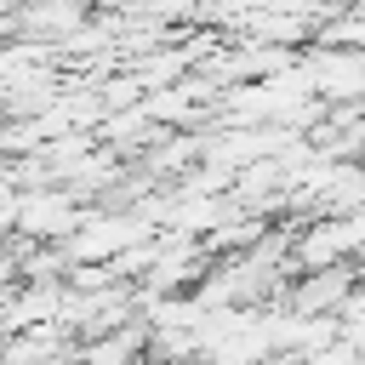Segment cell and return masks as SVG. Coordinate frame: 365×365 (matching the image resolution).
I'll return each instance as SVG.
<instances>
[{"label":"cell","mask_w":365,"mask_h":365,"mask_svg":"<svg viewBox=\"0 0 365 365\" xmlns=\"http://www.w3.org/2000/svg\"><path fill=\"white\" fill-rule=\"evenodd\" d=\"M80 217H86V194H74L68 182L17 188V222H11V234H23V240H68V228Z\"/></svg>","instance_id":"obj_1"},{"label":"cell","mask_w":365,"mask_h":365,"mask_svg":"<svg viewBox=\"0 0 365 365\" xmlns=\"http://www.w3.org/2000/svg\"><path fill=\"white\" fill-rule=\"evenodd\" d=\"M348 257H359V222H354V211L302 222L291 234V268H325V262H348Z\"/></svg>","instance_id":"obj_2"}]
</instances>
